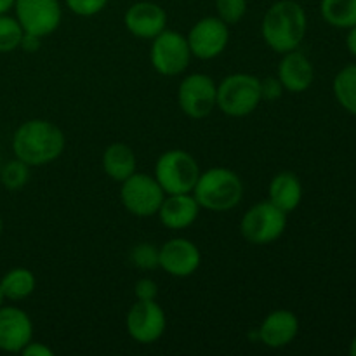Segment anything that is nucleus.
<instances>
[{
  "label": "nucleus",
  "instance_id": "f257e3e1",
  "mask_svg": "<svg viewBox=\"0 0 356 356\" xmlns=\"http://www.w3.org/2000/svg\"><path fill=\"white\" fill-rule=\"evenodd\" d=\"M13 152L16 159L30 167H44L56 162L66 148L65 132L45 118L23 122L13 134Z\"/></svg>",
  "mask_w": 356,
  "mask_h": 356
},
{
  "label": "nucleus",
  "instance_id": "f03ea898",
  "mask_svg": "<svg viewBox=\"0 0 356 356\" xmlns=\"http://www.w3.org/2000/svg\"><path fill=\"white\" fill-rule=\"evenodd\" d=\"M308 30L305 7L296 0H278L266 10L261 23V35L271 51L285 54L299 49Z\"/></svg>",
  "mask_w": 356,
  "mask_h": 356
},
{
  "label": "nucleus",
  "instance_id": "7ed1b4c3",
  "mask_svg": "<svg viewBox=\"0 0 356 356\" xmlns=\"http://www.w3.org/2000/svg\"><path fill=\"white\" fill-rule=\"evenodd\" d=\"M200 209L211 212H226L242 202L243 183L235 170L228 167H211L198 176L193 188Z\"/></svg>",
  "mask_w": 356,
  "mask_h": 356
},
{
  "label": "nucleus",
  "instance_id": "20e7f679",
  "mask_svg": "<svg viewBox=\"0 0 356 356\" xmlns=\"http://www.w3.org/2000/svg\"><path fill=\"white\" fill-rule=\"evenodd\" d=\"M263 101L261 79L250 73H232L218 83L216 108L233 118H242L257 110Z\"/></svg>",
  "mask_w": 356,
  "mask_h": 356
},
{
  "label": "nucleus",
  "instance_id": "39448f33",
  "mask_svg": "<svg viewBox=\"0 0 356 356\" xmlns=\"http://www.w3.org/2000/svg\"><path fill=\"white\" fill-rule=\"evenodd\" d=\"M195 156L184 149H167L155 163V179L165 195L191 193L200 176Z\"/></svg>",
  "mask_w": 356,
  "mask_h": 356
},
{
  "label": "nucleus",
  "instance_id": "423d86ee",
  "mask_svg": "<svg viewBox=\"0 0 356 356\" xmlns=\"http://www.w3.org/2000/svg\"><path fill=\"white\" fill-rule=\"evenodd\" d=\"M287 212L270 200L254 204L240 221V233L252 245H268L284 235L287 228Z\"/></svg>",
  "mask_w": 356,
  "mask_h": 356
},
{
  "label": "nucleus",
  "instance_id": "0eeeda50",
  "mask_svg": "<svg viewBox=\"0 0 356 356\" xmlns=\"http://www.w3.org/2000/svg\"><path fill=\"white\" fill-rule=\"evenodd\" d=\"M191 51L186 35L176 30H163L152 40L149 61L156 73L163 76H177L190 66Z\"/></svg>",
  "mask_w": 356,
  "mask_h": 356
},
{
  "label": "nucleus",
  "instance_id": "6e6552de",
  "mask_svg": "<svg viewBox=\"0 0 356 356\" xmlns=\"http://www.w3.org/2000/svg\"><path fill=\"white\" fill-rule=\"evenodd\" d=\"M120 184V200L125 211L131 212L136 218L156 216L163 198H165V193L155 176L136 170L131 177L122 181Z\"/></svg>",
  "mask_w": 356,
  "mask_h": 356
},
{
  "label": "nucleus",
  "instance_id": "1a4fd4ad",
  "mask_svg": "<svg viewBox=\"0 0 356 356\" xmlns=\"http://www.w3.org/2000/svg\"><path fill=\"white\" fill-rule=\"evenodd\" d=\"M218 83L205 73L186 75L177 89V104L181 111L191 120H202L209 117L216 108Z\"/></svg>",
  "mask_w": 356,
  "mask_h": 356
},
{
  "label": "nucleus",
  "instance_id": "9d476101",
  "mask_svg": "<svg viewBox=\"0 0 356 356\" xmlns=\"http://www.w3.org/2000/svg\"><path fill=\"white\" fill-rule=\"evenodd\" d=\"M14 13L24 33L38 38L54 33L63 19L59 0H16Z\"/></svg>",
  "mask_w": 356,
  "mask_h": 356
},
{
  "label": "nucleus",
  "instance_id": "9b49d317",
  "mask_svg": "<svg viewBox=\"0 0 356 356\" xmlns=\"http://www.w3.org/2000/svg\"><path fill=\"white\" fill-rule=\"evenodd\" d=\"M191 56L198 59H214L225 52L229 42V26L218 16H205L191 26L186 35Z\"/></svg>",
  "mask_w": 356,
  "mask_h": 356
},
{
  "label": "nucleus",
  "instance_id": "f8f14e48",
  "mask_svg": "<svg viewBox=\"0 0 356 356\" xmlns=\"http://www.w3.org/2000/svg\"><path fill=\"white\" fill-rule=\"evenodd\" d=\"M127 332L136 343L153 344L165 334L167 316L155 301H136L125 318Z\"/></svg>",
  "mask_w": 356,
  "mask_h": 356
},
{
  "label": "nucleus",
  "instance_id": "ddd939ff",
  "mask_svg": "<svg viewBox=\"0 0 356 356\" xmlns=\"http://www.w3.org/2000/svg\"><path fill=\"white\" fill-rule=\"evenodd\" d=\"M200 249L191 240L170 238L160 247V268L174 278H188L200 268Z\"/></svg>",
  "mask_w": 356,
  "mask_h": 356
},
{
  "label": "nucleus",
  "instance_id": "4468645a",
  "mask_svg": "<svg viewBox=\"0 0 356 356\" xmlns=\"http://www.w3.org/2000/svg\"><path fill=\"white\" fill-rule=\"evenodd\" d=\"M33 339V322L17 306H0V351L21 353Z\"/></svg>",
  "mask_w": 356,
  "mask_h": 356
},
{
  "label": "nucleus",
  "instance_id": "2eb2a0df",
  "mask_svg": "<svg viewBox=\"0 0 356 356\" xmlns=\"http://www.w3.org/2000/svg\"><path fill=\"white\" fill-rule=\"evenodd\" d=\"M124 23L132 37L153 40L167 28V13L159 3L143 0L129 7L124 16Z\"/></svg>",
  "mask_w": 356,
  "mask_h": 356
},
{
  "label": "nucleus",
  "instance_id": "dca6fc26",
  "mask_svg": "<svg viewBox=\"0 0 356 356\" xmlns=\"http://www.w3.org/2000/svg\"><path fill=\"white\" fill-rule=\"evenodd\" d=\"M299 334V318L291 309H275L268 313L257 329V339L266 348L280 350L289 346Z\"/></svg>",
  "mask_w": 356,
  "mask_h": 356
},
{
  "label": "nucleus",
  "instance_id": "f3484780",
  "mask_svg": "<svg viewBox=\"0 0 356 356\" xmlns=\"http://www.w3.org/2000/svg\"><path fill=\"white\" fill-rule=\"evenodd\" d=\"M282 56L284 58L278 65L277 76L280 79L284 89L292 94L308 90L312 87L313 80H315V68H313L308 56L302 54L298 49L285 52Z\"/></svg>",
  "mask_w": 356,
  "mask_h": 356
},
{
  "label": "nucleus",
  "instance_id": "a211bd4d",
  "mask_svg": "<svg viewBox=\"0 0 356 356\" xmlns=\"http://www.w3.org/2000/svg\"><path fill=\"white\" fill-rule=\"evenodd\" d=\"M198 214H200V205L193 193L165 195L159 212H156L160 222L174 232L190 228L197 221Z\"/></svg>",
  "mask_w": 356,
  "mask_h": 356
},
{
  "label": "nucleus",
  "instance_id": "6ab92c4d",
  "mask_svg": "<svg viewBox=\"0 0 356 356\" xmlns=\"http://www.w3.org/2000/svg\"><path fill=\"white\" fill-rule=\"evenodd\" d=\"M268 200L284 212H292L302 200V183L291 170L275 174L268 186Z\"/></svg>",
  "mask_w": 356,
  "mask_h": 356
},
{
  "label": "nucleus",
  "instance_id": "aec40b11",
  "mask_svg": "<svg viewBox=\"0 0 356 356\" xmlns=\"http://www.w3.org/2000/svg\"><path fill=\"white\" fill-rule=\"evenodd\" d=\"M101 165L110 179L122 183L138 170V156L125 143H111L104 148Z\"/></svg>",
  "mask_w": 356,
  "mask_h": 356
},
{
  "label": "nucleus",
  "instance_id": "412c9836",
  "mask_svg": "<svg viewBox=\"0 0 356 356\" xmlns=\"http://www.w3.org/2000/svg\"><path fill=\"white\" fill-rule=\"evenodd\" d=\"M37 287V278L28 268H13L0 278V289L3 298L9 301H23L30 298Z\"/></svg>",
  "mask_w": 356,
  "mask_h": 356
},
{
  "label": "nucleus",
  "instance_id": "4be33fe9",
  "mask_svg": "<svg viewBox=\"0 0 356 356\" xmlns=\"http://www.w3.org/2000/svg\"><path fill=\"white\" fill-rule=\"evenodd\" d=\"M320 13L334 28H353L356 24V0H322Z\"/></svg>",
  "mask_w": 356,
  "mask_h": 356
},
{
  "label": "nucleus",
  "instance_id": "5701e85b",
  "mask_svg": "<svg viewBox=\"0 0 356 356\" xmlns=\"http://www.w3.org/2000/svg\"><path fill=\"white\" fill-rule=\"evenodd\" d=\"M337 103L356 117V65H348L336 75L332 83Z\"/></svg>",
  "mask_w": 356,
  "mask_h": 356
},
{
  "label": "nucleus",
  "instance_id": "b1692460",
  "mask_svg": "<svg viewBox=\"0 0 356 356\" xmlns=\"http://www.w3.org/2000/svg\"><path fill=\"white\" fill-rule=\"evenodd\" d=\"M30 165L14 156V160L0 165V183L9 191L23 190L30 181Z\"/></svg>",
  "mask_w": 356,
  "mask_h": 356
},
{
  "label": "nucleus",
  "instance_id": "393cba45",
  "mask_svg": "<svg viewBox=\"0 0 356 356\" xmlns=\"http://www.w3.org/2000/svg\"><path fill=\"white\" fill-rule=\"evenodd\" d=\"M24 30L21 28L16 16L9 14H0V54H9V52L19 49L23 40Z\"/></svg>",
  "mask_w": 356,
  "mask_h": 356
},
{
  "label": "nucleus",
  "instance_id": "a878e982",
  "mask_svg": "<svg viewBox=\"0 0 356 356\" xmlns=\"http://www.w3.org/2000/svg\"><path fill=\"white\" fill-rule=\"evenodd\" d=\"M129 259L139 270H155V268H160V249L153 245V243L141 242L132 247Z\"/></svg>",
  "mask_w": 356,
  "mask_h": 356
},
{
  "label": "nucleus",
  "instance_id": "bb28decb",
  "mask_svg": "<svg viewBox=\"0 0 356 356\" xmlns=\"http://www.w3.org/2000/svg\"><path fill=\"white\" fill-rule=\"evenodd\" d=\"M216 13L228 26L240 23L247 14V0H216Z\"/></svg>",
  "mask_w": 356,
  "mask_h": 356
},
{
  "label": "nucleus",
  "instance_id": "cd10ccee",
  "mask_svg": "<svg viewBox=\"0 0 356 356\" xmlns=\"http://www.w3.org/2000/svg\"><path fill=\"white\" fill-rule=\"evenodd\" d=\"M66 6L76 16L90 17L103 10L108 6V0H66Z\"/></svg>",
  "mask_w": 356,
  "mask_h": 356
},
{
  "label": "nucleus",
  "instance_id": "c85d7f7f",
  "mask_svg": "<svg viewBox=\"0 0 356 356\" xmlns=\"http://www.w3.org/2000/svg\"><path fill=\"white\" fill-rule=\"evenodd\" d=\"M134 296L138 301H155L159 296V285L148 277L139 278L134 284Z\"/></svg>",
  "mask_w": 356,
  "mask_h": 356
},
{
  "label": "nucleus",
  "instance_id": "c756f323",
  "mask_svg": "<svg viewBox=\"0 0 356 356\" xmlns=\"http://www.w3.org/2000/svg\"><path fill=\"white\" fill-rule=\"evenodd\" d=\"M284 92L285 89L284 86H282L278 76H264V79L261 80V96H263V99L266 101L280 99Z\"/></svg>",
  "mask_w": 356,
  "mask_h": 356
},
{
  "label": "nucleus",
  "instance_id": "7c9ffc66",
  "mask_svg": "<svg viewBox=\"0 0 356 356\" xmlns=\"http://www.w3.org/2000/svg\"><path fill=\"white\" fill-rule=\"evenodd\" d=\"M21 355L23 356H54V351L52 348H49L47 344L37 343V341L31 339L26 346L21 350Z\"/></svg>",
  "mask_w": 356,
  "mask_h": 356
},
{
  "label": "nucleus",
  "instance_id": "2f4dec72",
  "mask_svg": "<svg viewBox=\"0 0 356 356\" xmlns=\"http://www.w3.org/2000/svg\"><path fill=\"white\" fill-rule=\"evenodd\" d=\"M40 40H42V38L35 37V35L24 33L19 47L23 49V51H26V52H35V51H38V47H40Z\"/></svg>",
  "mask_w": 356,
  "mask_h": 356
},
{
  "label": "nucleus",
  "instance_id": "473e14b6",
  "mask_svg": "<svg viewBox=\"0 0 356 356\" xmlns=\"http://www.w3.org/2000/svg\"><path fill=\"white\" fill-rule=\"evenodd\" d=\"M346 45H348V51L356 58V24L353 28H350V33L346 37Z\"/></svg>",
  "mask_w": 356,
  "mask_h": 356
},
{
  "label": "nucleus",
  "instance_id": "72a5a7b5",
  "mask_svg": "<svg viewBox=\"0 0 356 356\" xmlns=\"http://www.w3.org/2000/svg\"><path fill=\"white\" fill-rule=\"evenodd\" d=\"M16 0H0V14H7L10 9H14Z\"/></svg>",
  "mask_w": 356,
  "mask_h": 356
},
{
  "label": "nucleus",
  "instance_id": "f704fd0d",
  "mask_svg": "<svg viewBox=\"0 0 356 356\" xmlns=\"http://www.w3.org/2000/svg\"><path fill=\"white\" fill-rule=\"evenodd\" d=\"M350 355L356 356V336L353 337V341H351V344H350Z\"/></svg>",
  "mask_w": 356,
  "mask_h": 356
},
{
  "label": "nucleus",
  "instance_id": "c9c22d12",
  "mask_svg": "<svg viewBox=\"0 0 356 356\" xmlns=\"http://www.w3.org/2000/svg\"><path fill=\"white\" fill-rule=\"evenodd\" d=\"M3 301H6V298H3V294H2V289H0V306L3 305Z\"/></svg>",
  "mask_w": 356,
  "mask_h": 356
},
{
  "label": "nucleus",
  "instance_id": "e433bc0d",
  "mask_svg": "<svg viewBox=\"0 0 356 356\" xmlns=\"http://www.w3.org/2000/svg\"><path fill=\"white\" fill-rule=\"evenodd\" d=\"M2 232H3V222H2V218H0V236H2Z\"/></svg>",
  "mask_w": 356,
  "mask_h": 356
},
{
  "label": "nucleus",
  "instance_id": "4c0bfd02",
  "mask_svg": "<svg viewBox=\"0 0 356 356\" xmlns=\"http://www.w3.org/2000/svg\"><path fill=\"white\" fill-rule=\"evenodd\" d=\"M0 165H2V163H0Z\"/></svg>",
  "mask_w": 356,
  "mask_h": 356
}]
</instances>
